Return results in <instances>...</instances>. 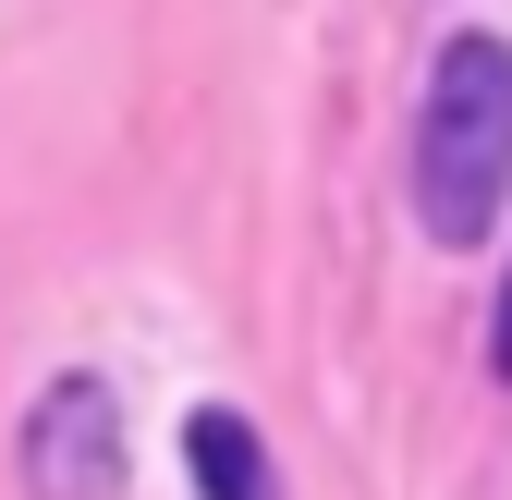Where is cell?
<instances>
[{
	"label": "cell",
	"mask_w": 512,
	"mask_h": 500,
	"mask_svg": "<svg viewBox=\"0 0 512 500\" xmlns=\"http://www.w3.org/2000/svg\"><path fill=\"white\" fill-rule=\"evenodd\" d=\"M13 476L25 500H110L122 488V403L98 366H74V379H49L13 427Z\"/></svg>",
	"instance_id": "cell-2"
},
{
	"label": "cell",
	"mask_w": 512,
	"mask_h": 500,
	"mask_svg": "<svg viewBox=\"0 0 512 500\" xmlns=\"http://www.w3.org/2000/svg\"><path fill=\"white\" fill-rule=\"evenodd\" d=\"M183 476H196L208 500H281L269 440H256V415H232V403H196V415H183Z\"/></svg>",
	"instance_id": "cell-3"
},
{
	"label": "cell",
	"mask_w": 512,
	"mask_h": 500,
	"mask_svg": "<svg viewBox=\"0 0 512 500\" xmlns=\"http://www.w3.org/2000/svg\"><path fill=\"white\" fill-rule=\"evenodd\" d=\"M512 196V37L464 25L427 74V122H415V220L439 244H488Z\"/></svg>",
	"instance_id": "cell-1"
},
{
	"label": "cell",
	"mask_w": 512,
	"mask_h": 500,
	"mask_svg": "<svg viewBox=\"0 0 512 500\" xmlns=\"http://www.w3.org/2000/svg\"><path fill=\"white\" fill-rule=\"evenodd\" d=\"M488 366L512 379V269H500V318H488Z\"/></svg>",
	"instance_id": "cell-4"
}]
</instances>
